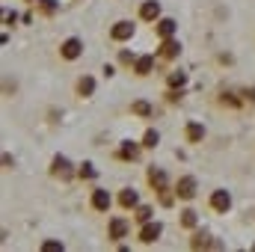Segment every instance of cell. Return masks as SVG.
Instances as JSON below:
<instances>
[{
  "label": "cell",
  "mask_w": 255,
  "mask_h": 252,
  "mask_svg": "<svg viewBox=\"0 0 255 252\" xmlns=\"http://www.w3.org/2000/svg\"><path fill=\"white\" fill-rule=\"evenodd\" d=\"M60 54H63L65 60H77L83 54V42L80 39H65L63 45H60Z\"/></svg>",
  "instance_id": "6da1fadb"
},
{
  "label": "cell",
  "mask_w": 255,
  "mask_h": 252,
  "mask_svg": "<svg viewBox=\"0 0 255 252\" xmlns=\"http://www.w3.org/2000/svg\"><path fill=\"white\" fill-rule=\"evenodd\" d=\"M211 208L220 211V214H226V211L232 208V196H229L226 190H214V193H211Z\"/></svg>",
  "instance_id": "7a4b0ae2"
},
{
  "label": "cell",
  "mask_w": 255,
  "mask_h": 252,
  "mask_svg": "<svg viewBox=\"0 0 255 252\" xmlns=\"http://www.w3.org/2000/svg\"><path fill=\"white\" fill-rule=\"evenodd\" d=\"M160 232H163L160 223H145L142 232H139V241H142V244H154V241L160 238Z\"/></svg>",
  "instance_id": "3957f363"
},
{
  "label": "cell",
  "mask_w": 255,
  "mask_h": 252,
  "mask_svg": "<svg viewBox=\"0 0 255 252\" xmlns=\"http://www.w3.org/2000/svg\"><path fill=\"white\" fill-rule=\"evenodd\" d=\"M175 196H178V199H193V196H196V178L184 175V178L178 181V187H175Z\"/></svg>",
  "instance_id": "277c9868"
},
{
  "label": "cell",
  "mask_w": 255,
  "mask_h": 252,
  "mask_svg": "<svg viewBox=\"0 0 255 252\" xmlns=\"http://www.w3.org/2000/svg\"><path fill=\"white\" fill-rule=\"evenodd\" d=\"M110 36H113L116 42H125V39H130V36H133V24H130V21H119V24H113Z\"/></svg>",
  "instance_id": "5b68a950"
},
{
  "label": "cell",
  "mask_w": 255,
  "mask_h": 252,
  "mask_svg": "<svg viewBox=\"0 0 255 252\" xmlns=\"http://www.w3.org/2000/svg\"><path fill=\"white\" fill-rule=\"evenodd\" d=\"M157 15H160V3H157V0H145V3L139 6V18H142V21H154Z\"/></svg>",
  "instance_id": "8992f818"
},
{
  "label": "cell",
  "mask_w": 255,
  "mask_h": 252,
  "mask_svg": "<svg viewBox=\"0 0 255 252\" xmlns=\"http://www.w3.org/2000/svg\"><path fill=\"white\" fill-rule=\"evenodd\" d=\"M110 202H113V199H110L107 190H92V208H95V211H107Z\"/></svg>",
  "instance_id": "52a82bcc"
},
{
  "label": "cell",
  "mask_w": 255,
  "mask_h": 252,
  "mask_svg": "<svg viewBox=\"0 0 255 252\" xmlns=\"http://www.w3.org/2000/svg\"><path fill=\"white\" fill-rule=\"evenodd\" d=\"M110 238H113V241H122V238H128V223L122 220V217L110 220Z\"/></svg>",
  "instance_id": "ba28073f"
},
{
  "label": "cell",
  "mask_w": 255,
  "mask_h": 252,
  "mask_svg": "<svg viewBox=\"0 0 255 252\" xmlns=\"http://www.w3.org/2000/svg\"><path fill=\"white\" fill-rule=\"evenodd\" d=\"M175 30H178V24H175L172 18L157 21V36H160V39H172V36H175Z\"/></svg>",
  "instance_id": "9c48e42d"
},
{
  "label": "cell",
  "mask_w": 255,
  "mask_h": 252,
  "mask_svg": "<svg viewBox=\"0 0 255 252\" xmlns=\"http://www.w3.org/2000/svg\"><path fill=\"white\" fill-rule=\"evenodd\" d=\"M51 172H54V175H60V178H71L68 160H65L63 154H57V157H54V163H51Z\"/></svg>",
  "instance_id": "30bf717a"
},
{
  "label": "cell",
  "mask_w": 255,
  "mask_h": 252,
  "mask_svg": "<svg viewBox=\"0 0 255 252\" xmlns=\"http://www.w3.org/2000/svg\"><path fill=\"white\" fill-rule=\"evenodd\" d=\"M178 54H181V45H178L175 39H163V45H160V57L172 60V57H178Z\"/></svg>",
  "instance_id": "8fae6325"
},
{
  "label": "cell",
  "mask_w": 255,
  "mask_h": 252,
  "mask_svg": "<svg viewBox=\"0 0 255 252\" xmlns=\"http://www.w3.org/2000/svg\"><path fill=\"white\" fill-rule=\"evenodd\" d=\"M151 68H154V57H151V54H145V57H139V60L133 63V71H136L139 77H145Z\"/></svg>",
  "instance_id": "7c38bea8"
},
{
  "label": "cell",
  "mask_w": 255,
  "mask_h": 252,
  "mask_svg": "<svg viewBox=\"0 0 255 252\" xmlns=\"http://www.w3.org/2000/svg\"><path fill=\"white\" fill-rule=\"evenodd\" d=\"M148 181H151V187H154V190H160V193L166 190V175H163L160 169H154V166L148 169Z\"/></svg>",
  "instance_id": "4fadbf2b"
},
{
  "label": "cell",
  "mask_w": 255,
  "mask_h": 252,
  "mask_svg": "<svg viewBox=\"0 0 255 252\" xmlns=\"http://www.w3.org/2000/svg\"><path fill=\"white\" fill-rule=\"evenodd\" d=\"M202 136H205V127L199 125V122H190L187 125V139L190 142H202Z\"/></svg>",
  "instance_id": "5bb4252c"
},
{
  "label": "cell",
  "mask_w": 255,
  "mask_h": 252,
  "mask_svg": "<svg viewBox=\"0 0 255 252\" xmlns=\"http://www.w3.org/2000/svg\"><path fill=\"white\" fill-rule=\"evenodd\" d=\"M130 113L148 119V116H151V104H148V101H133V104H130Z\"/></svg>",
  "instance_id": "9a60e30c"
},
{
  "label": "cell",
  "mask_w": 255,
  "mask_h": 252,
  "mask_svg": "<svg viewBox=\"0 0 255 252\" xmlns=\"http://www.w3.org/2000/svg\"><path fill=\"white\" fill-rule=\"evenodd\" d=\"M119 205L122 208H136V190H122L119 193Z\"/></svg>",
  "instance_id": "2e32d148"
},
{
  "label": "cell",
  "mask_w": 255,
  "mask_h": 252,
  "mask_svg": "<svg viewBox=\"0 0 255 252\" xmlns=\"http://www.w3.org/2000/svg\"><path fill=\"white\" fill-rule=\"evenodd\" d=\"M92 89H95V80H92V77H80V80H77V92H80L83 98L92 95Z\"/></svg>",
  "instance_id": "e0dca14e"
},
{
  "label": "cell",
  "mask_w": 255,
  "mask_h": 252,
  "mask_svg": "<svg viewBox=\"0 0 255 252\" xmlns=\"http://www.w3.org/2000/svg\"><path fill=\"white\" fill-rule=\"evenodd\" d=\"M119 154H122V157H125V160H136V157H139V148H136V145H133V142H125V145H122V151H119Z\"/></svg>",
  "instance_id": "ac0fdd59"
},
{
  "label": "cell",
  "mask_w": 255,
  "mask_h": 252,
  "mask_svg": "<svg viewBox=\"0 0 255 252\" xmlns=\"http://www.w3.org/2000/svg\"><path fill=\"white\" fill-rule=\"evenodd\" d=\"M196 223H199L196 211H190V208H187V211H181V226H184V229H193Z\"/></svg>",
  "instance_id": "d6986e66"
},
{
  "label": "cell",
  "mask_w": 255,
  "mask_h": 252,
  "mask_svg": "<svg viewBox=\"0 0 255 252\" xmlns=\"http://www.w3.org/2000/svg\"><path fill=\"white\" fill-rule=\"evenodd\" d=\"M157 139H160V136H157V130H145V136H142V145L154 148V145H157Z\"/></svg>",
  "instance_id": "ffe728a7"
},
{
  "label": "cell",
  "mask_w": 255,
  "mask_h": 252,
  "mask_svg": "<svg viewBox=\"0 0 255 252\" xmlns=\"http://www.w3.org/2000/svg\"><path fill=\"white\" fill-rule=\"evenodd\" d=\"M184 80H187V77H184L181 71H175V74H169V86H184Z\"/></svg>",
  "instance_id": "44dd1931"
},
{
  "label": "cell",
  "mask_w": 255,
  "mask_h": 252,
  "mask_svg": "<svg viewBox=\"0 0 255 252\" xmlns=\"http://www.w3.org/2000/svg\"><path fill=\"white\" fill-rule=\"evenodd\" d=\"M80 178H95V169H92V163H83V166H80Z\"/></svg>",
  "instance_id": "7402d4cb"
},
{
  "label": "cell",
  "mask_w": 255,
  "mask_h": 252,
  "mask_svg": "<svg viewBox=\"0 0 255 252\" xmlns=\"http://www.w3.org/2000/svg\"><path fill=\"white\" fill-rule=\"evenodd\" d=\"M136 220H139V223H148V220H151V208H139V211H136Z\"/></svg>",
  "instance_id": "603a6c76"
},
{
  "label": "cell",
  "mask_w": 255,
  "mask_h": 252,
  "mask_svg": "<svg viewBox=\"0 0 255 252\" xmlns=\"http://www.w3.org/2000/svg\"><path fill=\"white\" fill-rule=\"evenodd\" d=\"M42 250H63V244H57V241H45V244H42Z\"/></svg>",
  "instance_id": "cb8c5ba5"
}]
</instances>
